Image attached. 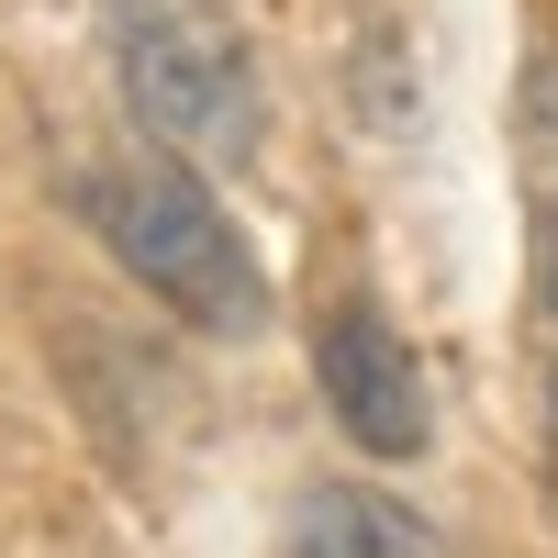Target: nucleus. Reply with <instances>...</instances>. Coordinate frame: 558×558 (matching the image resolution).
<instances>
[{
    "label": "nucleus",
    "mask_w": 558,
    "mask_h": 558,
    "mask_svg": "<svg viewBox=\"0 0 558 558\" xmlns=\"http://www.w3.org/2000/svg\"><path fill=\"white\" fill-rule=\"evenodd\" d=\"M279 558H458V547L380 481H313L291 502V547Z\"/></svg>",
    "instance_id": "4"
},
{
    "label": "nucleus",
    "mask_w": 558,
    "mask_h": 558,
    "mask_svg": "<svg viewBox=\"0 0 558 558\" xmlns=\"http://www.w3.org/2000/svg\"><path fill=\"white\" fill-rule=\"evenodd\" d=\"M525 223H536V313L558 336V57L525 89Z\"/></svg>",
    "instance_id": "5"
},
{
    "label": "nucleus",
    "mask_w": 558,
    "mask_h": 558,
    "mask_svg": "<svg viewBox=\"0 0 558 558\" xmlns=\"http://www.w3.org/2000/svg\"><path fill=\"white\" fill-rule=\"evenodd\" d=\"M68 202H78L89 235L112 246V268H123L146 302H168L191 336H223V347L268 336L279 291H268L246 223L223 213V191H213L202 168H179V157H157V146H112V157H89V168L68 179Z\"/></svg>",
    "instance_id": "1"
},
{
    "label": "nucleus",
    "mask_w": 558,
    "mask_h": 558,
    "mask_svg": "<svg viewBox=\"0 0 558 558\" xmlns=\"http://www.w3.org/2000/svg\"><path fill=\"white\" fill-rule=\"evenodd\" d=\"M313 380H324V413L347 425V447L368 458H425L436 447V391H425V357L413 336L368 302V291H336L313 302Z\"/></svg>",
    "instance_id": "3"
},
{
    "label": "nucleus",
    "mask_w": 558,
    "mask_h": 558,
    "mask_svg": "<svg viewBox=\"0 0 558 558\" xmlns=\"http://www.w3.org/2000/svg\"><path fill=\"white\" fill-rule=\"evenodd\" d=\"M101 57L157 157L202 179H246L268 157V68L235 0H101Z\"/></svg>",
    "instance_id": "2"
},
{
    "label": "nucleus",
    "mask_w": 558,
    "mask_h": 558,
    "mask_svg": "<svg viewBox=\"0 0 558 558\" xmlns=\"http://www.w3.org/2000/svg\"><path fill=\"white\" fill-rule=\"evenodd\" d=\"M547 436H558V391H547Z\"/></svg>",
    "instance_id": "6"
}]
</instances>
